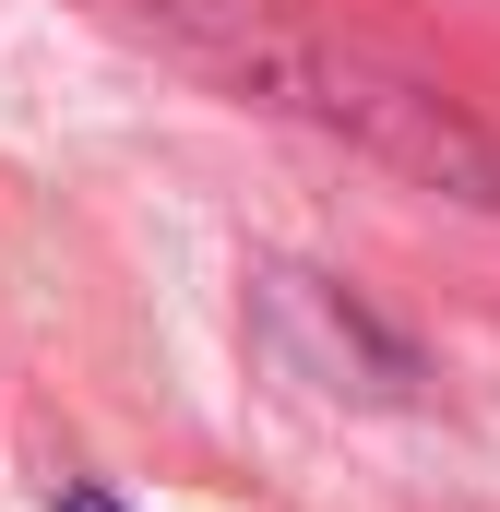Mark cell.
<instances>
[{
    "label": "cell",
    "mask_w": 500,
    "mask_h": 512,
    "mask_svg": "<svg viewBox=\"0 0 500 512\" xmlns=\"http://www.w3.org/2000/svg\"><path fill=\"white\" fill-rule=\"evenodd\" d=\"M108 12L131 36H155L179 72L262 108V120H298L322 143H346V155H370V167H393L405 191L500 215V131L465 96H441L429 72H393L381 48L298 24L286 0H108Z\"/></svg>",
    "instance_id": "1"
},
{
    "label": "cell",
    "mask_w": 500,
    "mask_h": 512,
    "mask_svg": "<svg viewBox=\"0 0 500 512\" xmlns=\"http://www.w3.org/2000/svg\"><path fill=\"white\" fill-rule=\"evenodd\" d=\"M250 346L322 405H417L429 358L381 322L358 286L310 274V262H250Z\"/></svg>",
    "instance_id": "2"
},
{
    "label": "cell",
    "mask_w": 500,
    "mask_h": 512,
    "mask_svg": "<svg viewBox=\"0 0 500 512\" xmlns=\"http://www.w3.org/2000/svg\"><path fill=\"white\" fill-rule=\"evenodd\" d=\"M48 512H131V501H108V489H84V477H60V489H48Z\"/></svg>",
    "instance_id": "3"
}]
</instances>
